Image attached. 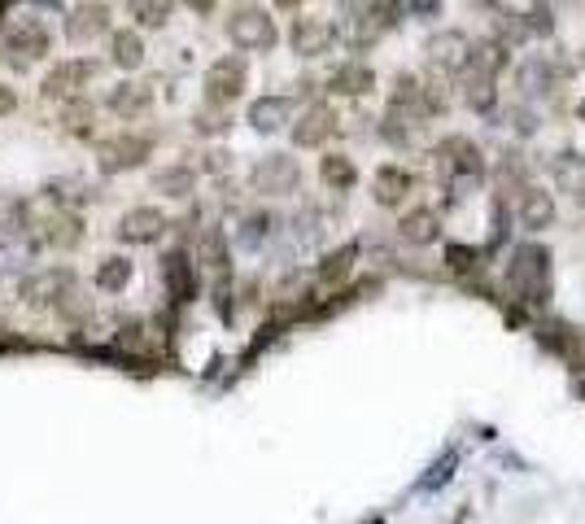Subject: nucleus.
I'll return each mask as SVG.
<instances>
[{
    "instance_id": "nucleus-39",
    "label": "nucleus",
    "mask_w": 585,
    "mask_h": 524,
    "mask_svg": "<svg viewBox=\"0 0 585 524\" xmlns=\"http://www.w3.org/2000/svg\"><path fill=\"white\" fill-rule=\"evenodd\" d=\"M441 9V0H407V14H415V18H433Z\"/></svg>"
},
{
    "instance_id": "nucleus-19",
    "label": "nucleus",
    "mask_w": 585,
    "mask_h": 524,
    "mask_svg": "<svg viewBox=\"0 0 585 524\" xmlns=\"http://www.w3.org/2000/svg\"><path fill=\"white\" fill-rule=\"evenodd\" d=\"M153 105V88L149 83H118V88L105 92V110L118 118H140Z\"/></svg>"
},
{
    "instance_id": "nucleus-14",
    "label": "nucleus",
    "mask_w": 585,
    "mask_h": 524,
    "mask_svg": "<svg viewBox=\"0 0 585 524\" xmlns=\"http://www.w3.org/2000/svg\"><path fill=\"white\" fill-rule=\"evenodd\" d=\"M105 31H110V5H101V0H83V5L70 9V18H66V40L70 44H92Z\"/></svg>"
},
{
    "instance_id": "nucleus-36",
    "label": "nucleus",
    "mask_w": 585,
    "mask_h": 524,
    "mask_svg": "<svg viewBox=\"0 0 585 524\" xmlns=\"http://www.w3.org/2000/svg\"><path fill=\"white\" fill-rule=\"evenodd\" d=\"M197 131H201V136H214V131H228V110H214V105H206V110L197 114Z\"/></svg>"
},
{
    "instance_id": "nucleus-30",
    "label": "nucleus",
    "mask_w": 585,
    "mask_h": 524,
    "mask_svg": "<svg viewBox=\"0 0 585 524\" xmlns=\"http://www.w3.org/2000/svg\"><path fill=\"white\" fill-rule=\"evenodd\" d=\"M354 258H358V249H354V245L332 249V254H328L324 262H319V280H324V284H341V280L354 271Z\"/></svg>"
},
{
    "instance_id": "nucleus-1",
    "label": "nucleus",
    "mask_w": 585,
    "mask_h": 524,
    "mask_svg": "<svg viewBox=\"0 0 585 524\" xmlns=\"http://www.w3.org/2000/svg\"><path fill=\"white\" fill-rule=\"evenodd\" d=\"M507 293L524 306H542L551 297V254L542 245H520L507 262Z\"/></svg>"
},
{
    "instance_id": "nucleus-29",
    "label": "nucleus",
    "mask_w": 585,
    "mask_h": 524,
    "mask_svg": "<svg viewBox=\"0 0 585 524\" xmlns=\"http://www.w3.org/2000/svg\"><path fill=\"white\" fill-rule=\"evenodd\" d=\"M201 267H228V241H223V228H206L197 236V254Z\"/></svg>"
},
{
    "instance_id": "nucleus-18",
    "label": "nucleus",
    "mask_w": 585,
    "mask_h": 524,
    "mask_svg": "<svg viewBox=\"0 0 585 524\" xmlns=\"http://www.w3.org/2000/svg\"><path fill=\"white\" fill-rule=\"evenodd\" d=\"M249 127L262 131V136H271V131H280L284 123H293V97H258L254 105H249Z\"/></svg>"
},
{
    "instance_id": "nucleus-35",
    "label": "nucleus",
    "mask_w": 585,
    "mask_h": 524,
    "mask_svg": "<svg viewBox=\"0 0 585 524\" xmlns=\"http://www.w3.org/2000/svg\"><path fill=\"white\" fill-rule=\"evenodd\" d=\"M524 22H529V35H551L555 31V18H551V5H546V0H533V9L524 14Z\"/></svg>"
},
{
    "instance_id": "nucleus-24",
    "label": "nucleus",
    "mask_w": 585,
    "mask_h": 524,
    "mask_svg": "<svg viewBox=\"0 0 585 524\" xmlns=\"http://www.w3.org/2000/svg\"><path fill=\"white\" fill-rule=\"evenodd\" d=\"M507 66H511V49L498 40V35H494V40L472 44V70H476V75H494L498 79Z\"/></svg>"
},
{
    "instance_id": "nucleus-32",
    "label": "nucleus",
    "mask_w": 585,
    "mask_h": 524,
    "mask_svg": "<svg viewBox=\"0 0 585 524\" xmlns=\"http://www.w3.org/2000/svg\"><path fill=\"white\" fill-rule=\"evenodd\" d=\"M127 280H131V262H127V258H101V267H97V289L118 293V289H127Z\"/></svg>"
},
{
    "instance_id": "nucleus-38",
    "label": "nucleus",
    "mask_w": 585,
    "mask_h": 524,
    "mask_svg": "<svg viewBox=\"0 0 585 524\" xmlns=\"http://www.w3.org/2000/svg\"><path fill=\"white\" fill-rule=\"evenodd\" d=\"M88 118H92V105L70 101V110H66V127L70 131H88Z\"/></svg>"
},
{
    "instance_id": "nucleus-7",
    "label": "nucleus",
    "mask_w": 585,
    "mask_h": 524,
    "mask_svg": "<svg viewBox=\"0 0 585 524\" xmlns=\"http://www.w3.org/2000/svg\"><path fill=\"white\" fill-rule=\"evenodd\" d=\"M433 158H437V166H441V175H446V180L468 184V180H481V175H485V158H481V149H476L468 136H446L433 149Z\"/></svg>"
},
{
    "instance_id": "nucleus-22",
    "label": "nucleus",
    "mask_w": 585,
    "mask_h": 524,
    "mask_svg": "<svg viewBox=\"0 0 585 524\" xmlns=\"http://www.w3.org/2000/svg\"><path fill=\"white\" fill-rule=\"evenodd\" d=\"M398 236L407 245H433L437 236H441V219H437V210H428V206H415L407 210L398 219Z\"/></svg>"
},
{
    "instance_id": "nucleus-31",
    "label": "nucleus",
    "mask_w": 585,
    "mask_h": 524,
    "mask_svg": "<svg viewBox=\"0 0 585 524\" xmlns=\"http://www.w3.org/2000/svg\"><path fill=\"white\" fill-rule=\"evenodd\" d=\"M402 14H407V0H367V22H372L376 31L398 27Z\"/></svg>"
},
{
    "instance_id": "nucleus-15",
    "label": "nucleus",
    "mask_w": 585,
    "mask_h": 524,
    "mask_svg": "<svg viewBox=\"0 0 585 524\" xmlns=\"http://www.w3.org/2000/svg\"><path fill=\"white\" fill-rule=\"evenodd\" d=\"M162 232H166V214L153 206H131L118 219V241H127V245H153Z\"/></svg>"
},
{
    "instance_id": "nucleus-45",
    "label": "nucleus",
    "mask_w": 585,
    "mask_h": 524,
    "mask_svg": "<svg viewBox=\"0 0 585 524\" xmlns=\"http://www.w3.org/2000/svg\"><path fill=\"white\" fill-rule=\"evenodd\" d=\"M577 62H581V66H585V49H581V57H577Z\"/></svg>"
},
{
    "instance_id": "nucleus-34",
    "label": "nucleus",
    "mask_w": 585,
    "mask_h": 524,
    "mask_svg": "<svg viewBox=\"0 0 585 524\" xmlns=\"http://www.w3.org/2000/svg\"><path fill=\"white\" fill-rule=\"evenodd\" d=\"M446 262H450V271H459V276H468V271H481V254L468 245H450L446 249Z\"/></svg>"
},
{
    "instance_id": "nucleus-26",
    "label": "nucleus",
    "mask_w": 585,
    "mask_h": 524,
    "mask_svg": "<svg viewBox=\"0 0 585 524\" xmlns=\"http://www.w3.org/2000/svg\"><path fill=\"white\" fill-rule=\"evenodd\" d=\"M319 180L328 188H337V193H350L358 184V166L345 158V153H324V158H319Z\"/></svg>"
},
{
    "instance_id": "nucleus-17",
    "label": "nucleus",
    "mask_w": 585,
    "mask_h": 524,
    "mask_svg": "<svg viewBox=\"0 0 585 524\" xmlns=\"http://www.w3.org/2000/svg\"><path fill=\"white\" fill-rule=\"evenodd\" d=\"M411 188H415V175L407 171V166H393L385 162L376 171V180H372V197H376V206H385V210H398L402 201L411 197Z\"/></svg>"
},
{
    "instance_id": "nucleus-11",
    "label": "nucleus",
    "mask_w": 585,
    "mask_h": 524,
    "mask_svg": "<svg viewBox=\"0 0 585 524\" xmlns=\"http://www.w3.org/2000/svg\"><path fill=\"white\" fill-rule=\"evenodd\" d=\"M337 127H341L337 110H332L328 101H315V105H310V110L293 123V145H297V149H319V145H328V136H337Z\"/></svg>"
},
{
    "instance_id": "nucleus-6",
    "label": "nucleus",
    "mask_w": 585,
    "mask_h": 524,
    "mask_svg": "<svg viewBox=\"0 0 585 524\" xmlns=\"http://www.w3.org/2000/svg\"><path fill=\"white\" fill-rule=\"evenodd\" d=\"M228 35H232L236 49H245V53H267V49H276V40H280L271 14L267 9H258V5L236 9V14L228 18Z\"/></svg>"
},
{
    "instance_id": "nucleus-8",
    "label": "nucleus",
    "mask_w": 585,
    "mask_h": 524,
    "mask_svg": "<svg viewBox=\"0 0 585 524\" xmlns=\"http://www.w3.org/2000/svg\"><path fill=\"white\" fill-rule=\"evenodd\" d=\"M97 75V62H88V57H70V62H57L49 75L40 83V97L44 101H79L83 88L92 83Z\"/></svg>"
},
{
    "instance_id": "nucleus-25",
    "label": "nucleus",
    "mask_w": 585,
    "mask_h": 524,
    "mask_svg": "<svg viewBox=\"0 0 585 524\" xmlns=\"http://www.w3.org/2000/svg\"><path fill=\"white\" fill-rule=\"evenodd\" d=\"M463 101H468V110H476V114H494L498 110L494 75H476V70H468V79H463Z\"/></svg>"
},
{
    "instance_id": "nucleus-33",
    "label": "nucleus",
    "mask_w": 585,
    "mask_h": 524,
    "mask_svg": "<svg viewBox=\"0 0 585 524\" xmlns=\"http://www.w3.org/2000/svg\"><path fill=\"white\" fill-rule=\"evenodd\" d=\"M44 241L49 245H75L79 241V219L75 214H53V219L44 223Z\"/></svg>"
},
{
    "instance_id": "nucleus-27",
    "label": "nucleus",
    "mask_w": 585,
    "mask_h": 524,
    "mask_svg": "<svg viewBox=\"0 0 585 524\" xmlns=\"http://www.w3.org/2000/svg\"><path fill=\"white\" fill-rule=\"evenodd\" d=\"M110 62L118 70H136L145 62V40H140L136 31H114L110 35Z\"/></svg>"
},
{
    "instance_id": "nucleus-42",
    "label": "nucleus",
    "mask_w": 585,
    "mask_h": 524,
    "mask_svg": "<svg viewBox=\"0 0 585 524\" xmlns=\"http://www.w3.org/2000/svg\"><path fill=\"white\" fill-rule=\"evenodd\" d=\"M280 9H297V5H306V0H276Z\"/></svg>"
},
{
    "instance_id": "nucleus-37",
    "label": "nucleus",
    "mask_w": 585,
    "mask_h": 524,
    "mask_svg": "<svg viewBox=\"0 0 585 524\" xmlns=\"http://www.w3.org/2000/svg\"><path fill=\"white\" fill-rule=\"evenodd\" d=\"M118 345H123V350H131V354L149 350V345H145V328H140V324H127L123 332H118Z\"/></svg>"
},
{
    "instance_id": "nucleus-2",
    "label": "nucleus",
    "mask_w": 585,
    "mask_h": 524,
    "mask_svg": "<svg viewBox=\"0 0 585 524\" xmlns=\"http://www.w3.org/2000/svg\"><path fill=\"white\" fill-rule=\"evenodd\" d=\"M49 49H53V31L44 27L40 18H31V14L9 18L5 31H0V57H5L14 70L35 66L40 57H49Z\"/></svg>"
},
{
    "instance_id": "nucleus-9",
    "label": "nucleus",
    "mask_w": 585,
    "mask_h": 524,
    "mask_svg": "<svg viewBox=\"0 0 585 524\" xmlns=\"http://www.w3.org/2000/svg\"><path fill=\"white\" fill-rule=\"evenodd\" d=\"M297 184H302V166H297V158H289V153H267V158L249 171V188L262 197H284V193H293Z\"/></svg>"
},
{
    "instance_id": "nucleus-21",
    "label": "nucleus",
    "mask_w": 585,
    "mask_h": 524,
    "mask_svg": "<svg viewBox=\"0 0 585 524\" xmlns=\"http://www.w3.org/2000/svg\"><path fill=\"white\" fill-rule=\"evenodd\" d=\"M551 180H555L559 193L585 201V153L564 149V153H559V158L551 162Z\"/></svg>"
},
{
    "instance_id": "nucleus-13",
    "label": "nucleus",
    "mask_w": 585,
    "mask_h": 524,
    "mask_svg": "<svg viewBox=\"0 0 585 524\" xmlns=\"http://www.w3.org/2000/svg\"><path fill=\"white\" fill-rule=\"evenodd\" d=\"M193 262L197 258H188V249H166L162 254V284L171 293V302H193V293H197Z\"/></svg>"
},
{
    "instance_id": "nucleus-23",
    "label": "nucleus",
    "mask_w": 585,
    "mask_h": 524,
    "mask_svg": "<svg viewBox=\"0 0 585 524\" xmlns=\"http://www.w3.org/2000/svg\"><path fill=\"white\" fill-rule=\"evenodd\" d=\"M153 188H158L162 197H188L197 188V166L188 162H175V166H162V171H153Z\"/></svg>"
},
{
    "instance_id": "nucleus-20",
    "label": "nucleus",
    "mask_w": 585,
    "mask_h": 524,
    "mask_svg": "<svg viewBox=\"0 0 585 524\" xmlns=\"http://www.w3.org/2000/svg\"><path fill=\"white\" fill-rule=\"evenodd\" d=\"M372 88H376V75L363 62H341L328 75V92H337V97H367Z\"/></svg>"
},
{
    "instance_id": "nucleus-44",
    "label": "nucleus",
    "mask_w": 585,
    "mask_h": 524,
    "mask_svg": "<svg viewBox=\"0 0 585 524\" xmlns=\"http://www.w3.org/2000/svg\"><path fill=\"white\" fill-rule=\"evenodd\" d=\"M577 114H581V123H585V97H581V105H577Z\"/></svg>"
},
{
    "instance_id": "nucleus-40",
    "label": "nucleus",
    "mask_w": 585,
    "mask_h": 524,
    "mask_svg": "<svg viewBox=\"0 0 585 524\" xmlns=\"http://www.w3.org/2000/svg\"><path fill=\"white\" fill-rule=\"evenodd\" d=\"M14 110H18V92L9 88V83H0V118L14 114Z\"/></svg>"
},
{
    "instance_id": "nucleus-3",
    "label": "nucleus",
    "mask_w": 585,
    "mask_h": 524,
    "mask_svg": "<svg viewBox=\"0 0 585 524\" xmlns=\"http://www.w3.org/2000/svg\"><path fill=\"white\" fill-rule=\"evenodd\" d=\"M245 83H249V66L241 53H223L219 62H210L206 79H201V88H206V105L214 110H228L245 97Z\"/></svg>"
},
{
    "instance_id": "nucleus-43",
    "label": "nucleus",
    "mask_w": 585,
    "mask_h": 524,
    "mask_svg": "<svg viewBox=\"0 0 585 524\" xmlns=\"http://www.w3.org/2000/svg\"><path fill=\"white\" fill-rule=\"evenodd\" d=\"M472 5H481V9H494V5H498V0H472Z\"/></svg>"
},
{
    "instance_id": "nucleus-4",
    "label": "nucleus",
    "mask_w": 585,
    "mask_h": 524,
    "mask_svg": "<svg viewBox=\"0 0 585 524\" xmlns=\"http://www.w3.org/2000/svg\"><path fill=\"white\" fill-rule=\"evenodd\" d=\"M22 293L31 297L35 306H49V311L57 315H79L83 311V297H79V284L70 271H40V276H31L27 284H22Z\"/></svg>"
},
{
    "instance_id": "nucleus-16",
    "label": "nucleus",
    "mask_w": 585,
    "mask_h": 524,
    "mask_svg": "<svg viewBox=\"0 0 585 524\" xmlns=\"http://www.w3.org/2000/svg\"><path fill=\"white\" fill-rule=\"evenodd\" d=\"M516 219L524 232H546L555 223V197L546 193V188H520V201H516Z\"/></svg>"
},
{
    "instance_id": "nucleus-10",
    "label": "nucleus",
    "mask_w": 585,
    "mask_h": 524,
    "mask_svg": "<svg viewBox=\"0 0 585 524\" xmlns=\"http://www.w3.org/2000/svg\"><path fill=\"white\" fill-rule=\"evenodd\" d=\"M428 62H433V70H441V75H468L472 70V40L463 31H441L433 35V40L424 44Z\"/></svg>"
},
{
    "instance_id": "nucleus-41",
    "label": "nucleus",
    "mask_w": 585,
    "mask_h": 524,
    "mask_svg": "<svg viewBox=\"0 0 585 524\" xmlns=\"http://www.w3.org/2000/svg\"><path fill=\"white\" fill-rule=\"evenodd\" d=\"M193 14H214V0H184Z\"/></svg>"
},
{
    "instance_id": "nucleus-28",
    "label": "nucleus",
    "mask_w": 585,
    "mask_h": 524,
    "mask_svg": "<svg viewBox=\"0 0 585 524\" xmlns=\"http://www.w3.org/2000/svg\"><path fill=\"white\" fill-rule=\"evenodd\" d=\"M171 9H175V0H127V14L140 22V27H166L171 22Z\"/></svg>"
},
{
    "instance_id": "nucleus-12",
    "label": "nucleus",
    "mask_w": 585,
    "mask_h": 524,
    "mask_svg": "<svg viewBox=\"0 0 585 524\" xmlns=\"http://www.w3.org/2000/svg\"><path fill=\"white\" fill-rule=\"evenodd\" d=\"M337 44V27L328 18H293L289 27V49L297 57H324Z\"/></svg>"
},
{
    "instance_id": "nucleus-5",
    "label": "nucleus",
    "mask_w": 585,
    "mask_h": 524,
    "mask_svg": "<svg viewBox=\"0 0 585 524\" xmlns=\"http://www.w3.org/2000/svg\"><path fill=\"white\" fill-rule=\"evenodd\" d=\"M153 158V136L145 131H118V136L101 140L97 145V166L101 175H123V171H136Z\"/></svg>"
}]
</instances>
